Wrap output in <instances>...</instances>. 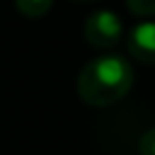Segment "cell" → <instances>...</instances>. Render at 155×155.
Segmentation results:
<instances>
[{"instance_id": "cell-1", "label": "cell", "mask_w": 155, "mask_h": 155, "mask_svg": "<svg viewBox=\"0 0 155 155\" xmlns=\"http://www.w3.org/2000/svg\"><path fill=\"white\" fill-rule=\"evenodd\" d=\"M133 87V68L119 53L92 58L78 75V94L90 107H111Z\"/></svg>"}, {"instance_id": "cell-2", "label": "cell", "mask_w": 155, "mask_h": 155, "mask_svg": "<svg viewBox=\"0 0 155 155\" xmlns=\"http://www.w3.org/2000/svg\"><path fill=\"white\" fill-rule=\"evenodd\" d=\"M82 34L87 44L94 48H102V51L114 48L121 39V19L109 10H97L85 19Z\"/></svg>"}, {"instance_id": "cell-3", "label": "cell", "mask_w": 155, "mask_h": 155, "mask_svg": "<svg viewBox=\"0 0 155 155\" xmlns=\"http://www.w3.org/2000/svg\"><path fill=\"white\" fill-rule=\"evenodd\" d=\"M128 53L148 65H155V22H143L128 31L126 39Z\"/></svg>"}, {"instance_id": "cell-4", "label": "cell", "mask_w": 155, "mask_h": 155, "mask_svg": "<svg viewBox=\"0 0 155 155\" xmlns=\"http://www.w3.org/2000/svg\"><path fill=\"white\" fill-rule=\"evenodd\" d=\"M53 0H15V7L24 17H44L51 10Z\"/></svg>"}, {"instance_id": "cell-5", "label": "cell", "mask_w": 155, "mask_h": 155, "mask_svg": "<svg viewBox=\"0 0 155 155\" xmlns=\"http://www.w3.org/2000/svg\"><path fill=\"white\" fill-rule=\"evenodd\" d=\"M136 17H155V0H126Z\"/></svg>"}, {"instance_id": "cell-6", "label": "cell", "mask_w": 155, "mask_h": 155, "mask_svg": "<svg viewBox=\"0 0 155 155\" xmlns=\"http://www.w3.org/2000/svg\"><path fill=\"white\" fill-rule=\"evenodd\" d=\"M138 153L140 155H155V126H150L140 140H138Z\"/></svg>"}]
</instances>
